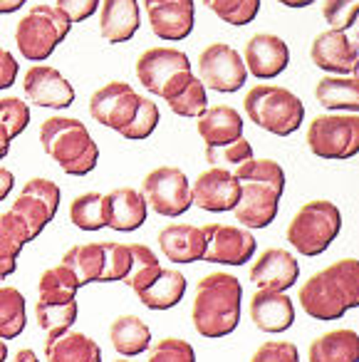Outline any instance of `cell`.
Instances as JSON below:
<instances>
[{
    "instance_id": "23",
    "label": "cell",
    "mask_w": 359,
    "mask_h": 362,
    "mask_svg": "<svg viewBox=\"0 0 359 362\" xmlns=\"http://www.w3.org/2000/svg\"><path fill=\"white\" fill-rule=\"evenodd\" d=\"M146 216H149V206L136 189L122 187L105 194V223L112 231L131 233L144 226Z\"/></svg>"
},
{
    "instance_id": "24",
    "label": "cell",
    "mask_w": 359,
    "mask_h": 362,
    "mask_svg": "<svg viewBox=\"0 0 359 362\" xmlns=\"http://www.w3.org/2000/svg\"><path fill=\"white\" fill-rule=\"evenodd\" d=\"M250 320L258 330L270 335L290 330L295 322L293 298L280 291H258L250 298Z\"/></svg>"
},
{
    "instance_id": "27",
    "label": "cell",
    "mask_w": 359,
    "mask_h": 362,
    "mask_svg": "<svg viewBox=\"0 0 359 362\" xmlns=\"http://www.w3.org/2000/svg\"><path fill=\"white\" fill-rule=\"evenodd\" d=\"M196 119H199L196 129L206 141V146H223L243 136V117L228 105L206 107L204 115H199Z\"/></svg>"
},
{
    "instance_id": "15",
    "label": "cell",
    "mask_w": 359,
    "mask_h": 362,
    "mask_svg": "<svg viewBox=\"0 0 359 362\" xmlns=\"http://www.w3.org/2000/svg\"><path fill=\"white\" fill-rule=\"evenodd\" d=\"M206 251L201 261L220 263V266H245L255 256L258 241L250 228L228 226V223H206Z\"/></svg>"
},
{
    "instance_id": "19",
    "label": "cell",
    "mask_w": 359,
    "mask_h": 362,
    "mask_svg": "<svg viewBox=\"0 0 359 362\" xmlns=\"http://www.w3.org/2000/svg\"><path fill=\"white\" fill-rule=\"evenodd\" d=\"M238 197H240V181L230 171L216 169V166H208L204 174H199V179L191 187L194 206L211 214L233 211V206L238 204Z\"/></svg>"
},
{
    "instance_id": "38",
    "label": "cell",
    "mask_w": 359,
    "mask_h": 362,
    "mask_svg": "<svg viewBox=\"0 0 359 362\" xmlns=\"http://www.w3.org/2000/svg\"><path fill=\"white\" fill-rule=\"evenodd\" d=\"M208 11H213L228 25H248L260 13V0H201Z\"/></svg>"
},
{
    "instance_id": "30",
    "label": "cell",
    "mask_w": 359,
    "mask_h": 362,
    "mask_svg": "<svg viewBox=\"0 0 359 362\" xmlns=\"http://www.w3.org/2000/svg\"><path fill=\"white\" fill-rule=\"evenodd\" d=\"M310 362H359V335L347 327L329 330L310 342Z\"/></svg>"
},
{
    "instance_id": "37",
    "label": "cell",
    "mask_w": 359,
    "mask_h": 362,
    "mask_svg": "<svg viewBox=\"0 0 359 362\" xmlns=\"http://www.w3.org/2000/svg\"><path fill=\"white\" fill-rule=\"evenodd\" d=\"M77 291H80V281L65 263L47 268L37 283V293H40L37 298H47V300H70L77 298Z\"/></svg>"
},
{
    "instance_id": "14",
    "label": "cell",
    "mask_w": 359,
    "mask_h": 362,
    "mask_svg": "<svg viewBox=\"0 0 359 362\" xmlns=\"http://www.w3.org/2000/svg\"><path fill=\"white\" fill-rule=\"evenodd\" d=\"M60 199H62L60 187H57L55 181L42 179V176H35V179H30L23 187L20 197L16 199L11 211L18 214L25 221L30 241H35L45 231L47 223L55 218L57 209H60Z\"/></svg>"
},
{
    "instance_id": "26",
    "label": "cell",
    "mask_w": 359,
    "mask_h": 362,
    "mask_svg": "<svg viewBox=\"0 0 359 362\" xmlns=\"http://www.w3.org/2000/svg\"><path fill=\"white\" fill-rule=\"evenodd\" d=\"M159 248L171 263H196L204 258L206 236L201 226L169 223L159 231Z\"/></svg>"
},
{
    "instance_id": "45",
    "label": "cell",
    "mask_w": 359,
    "mask_h": 362,
    "mask_svg": "<svg viewBox=\"0 0 359 362\" xmlns=\"http://www.w3.org/2000/svg\"><path fill=\"white\" fill-rule=\"evenodd\" d=\"M102 0H57V8L70 18V23H82L92 18Z\"/></svg>"
},
{
    "instance_id": "46",
    "label": "cell",
    "mask_w": 359,
    "mask_h": 362,
    "mask_svg": "<svg viewBox=\"0 0 359 362\" xmlns=\"http://www.w3.org/2000/svg\"><path fill=\"white\" fill-rule=\"evenodd\" d=\"M18 72H20V62L13 57L11 50L0 47V90H8V87H13Z\"/></svg>"
},
{
    "instance_id": "8",
    "label": "cell",
    "mask_w": 359,
    "mask_h": 362,
    "mask_svg": "<svg viewBox=\"0 0 359 362\" xmlns=\"http://www.w3.org/2000/svg\"><path fill=\"white\" fill-rule=\"evenodd\" d=\"M342 231V214L327 199H314L298 209L288 223V241L300 256H319Z\"/></svg>"
},
{
    "instance_id": "6",
    "label": "cell",
    "mask_w": 359,
    "mask_h": 362,
    "mask_svg": "<svg viewBox=\"0 0 359 362\" xmlns=\"http://www.w3.org/2000/svg\"><path fill=\"white\" fill-rule=\"evenodd\" d=\"M243 110L255 127L275 136H290L305 122V105L280 85H255L243 97Z\"/></svg>"
},
{
    "instance_id": "42",
    "label": "cell",
    "mask_w": 359,
    "mask_h": 362,
    "mask_svg": "<svg viewBox=\"0 0 359 362\" xmlns=\"http://www.w3.org/2000/svg\"><path fill=\"white\" fill-rule=\"evenodd\" d=\"M0 124L6 127L11 139L20 136L30 124V107L20 97H3L0 100Z\"/></svg>"
},
{
    "instance_id": "22",
    "label": "cell",
    "mask_w": 359,
    "mask_h": 362,
    "mask_svg": "<svg viewBox=\"0 0 359 362\" xmlns=\"http://www.w3.org/2000/svg\"><path fill=\"white\" fill-rule=\"evenodd\" d=\"M300 278V263L285 248H268L258 256L250 268V281L258 291H280L288 293Z\"/></svg>"
},
{
    "instance_id": "36",
    "label": "cell",
    "mask_w": 359,
    "mask_h": 362,
    "mask_svg": "<svg viewBox=\"0 0 359 362\" xmlns=\"http://www.w3.org/2000/svg\"><path fill=\"white\" fill-rule=\"evenodd\" d=\"M70 221L80 231H100L107 228L105 223V194L87 192L70 204Z\"/></svg>"
},
{
    "instance_id": "35",
    "label": "cell",
    "mask_w": 359,
    "mask_h": 362,
    "mask_svg": "<svg viewBox=\"0 0 359 362\" xmlns=\"http://www.w3.org/2000/svg\"><path fill=\"white\" fill-rule=\"evenodd\" d=\"M206 161L208 166H216V169H225L240 179L245 169L250 166L253 161V146L245 136H238L235 141L230 144H223V146H206Z\"/></svg>"
},
{
    "instance_id": "25",
    "label": "cell",
    "mask_w": 359,
    "mask_h": 362,
    "mask_svg": "<svg viewBox=\"0 0 359 362\" xmlns=\"http://www.w3.org/2000/svg\"><path fill=\"white\" fill-rule=\"evenodd\" d=\"M139 25V0H102L100 3V33L107 42L119 45L131 40Z\"/></svg>"
},
{
    "instance_id": "40",
    "label": "cell",
    "mask_w": 359,
    "mask_h": 362,
    "mask_svg": "<svg viewBox=\"0 0 359 362\" xmlns=\"http://www.w3.org/2000/svg\"><path fill=\"white\" fill-rule=\"evenodd\" d=\"M159 122H161L159 105H156V102H151L149 97H141L139 110H136V117L131 119V124L122 132V136H124V139H131V141L146 139V136L154 134V129L159 127Z\"/></svg>"
},
{
    "instance_id": "13",
    "label": "cell",
    "mask_w": 359,
    "mask_h": 362,
    "mask_svg": "<svg viewBox=\"0 0 359 362\" xmlns=\"http://www.w3.org/2000/svg\"><path fill=\"white\" fill-rule=\"evenodd\" d=\"M199 80L213 92H238L248 80L243 55L225 42H211L199 55Z\"/></svg>"
},
{
    "instance_id": "12",
    "label": "cell",
    "mask_w": 359,
    "mask_h": 362,
    "mask_svg": "<svg viewBox=\"0 0 359 362\" xmlns=\"http://www.w3.org/2000/svg\"><path fill=\"white\" fill-rule=\"evenodd\" d=\"M141 197H144L146 206H151L159 216L166 218L184 216L194 206L191 181L179 166L151 169L141 181Z\"/></svg>"
},
{
    "instance_id": "47",
    "label": "cell",
    "mask_w": 359,
    "mask_h": 362,
    "mask_svg": "<svg viewBox=\"0 0 359 362\" xmlns=\"http://www.w3.org/2000/svg\"><path fill=\"white\" fill-rule=\"evenodd\" d=\"M13 184H16V176H13L11 169L0 166V202H6L8 194L13 192Z\"/></svg>"
},
{
    "instance_id": "17",
    "label": "cell",
    "mask_w": 359,
    "mask_h": 362,
    "mask_svg": "<svg viewBox=\"0 0 359 362\" xmlns=\"http://www.w3.org/2000/svg\"><path fill=\"white\" fill-rule=\"evenodd\" d=\"M151 33L159 40L179 42L194 33L196 3L194 0H144Z\"/></svg>"
},
{
    "instance_id": "2",
    "label": "cell",
    "mask_w": 359,
    "mask_h": 362,
    "mask_svg": "<svg viewBox=\"0 0 359 362\" xmlns=\"http://www.w3.org/2000/svg\"><path fill=\"white\" fill-rule=\"evenodd\" d=\"M240 300H243V286L230 273H208L196 283L194 305H191V320L201 337H225L238 327L240 322Z\"/></svg>"
},
{
    "instance_id": "10",
    "label": "cell",
    "mask_w": 359,
    "mask_h": 362,
    "mask_svg": "<svg viewBox=\"0 0 359 362\" xmlns=\"http://www.w3.org/2000/svg\"><path fill=\"white\" fill-rule=\"evenodd\" d=\"M136 77L141 87L164 102H171L186 90L194 72L184 50L176 47H149L136 60Z\"/></svg>"
},
{
    "instance_id": "48",
    "label": "cell",
    "mask_w": 359,
    "mask_h": 362,
    "mask_svg": "<svg viewBox=\"0 0 359 362\" xmlns=\"http://www.w3.org/2000/svg\"><path fill=\"white\" fill-rule=\"evenodd\" d=\"M28 0H0V16H11V13L20 11Z\"/></svg>"
},
{
    "instance_id": "4",
    "label": "cell",
    "mask_w": 359,
    "mask_h": 362,
    "mask_svg": "<svg viewBox=\"0 0 359 362\" xmlns=\"http://www.w3.org/2000/svg\"><path fill=\"white\" fill-rule=\"evenodd\" d=\"M131 271L122 283L136 293L149 310H169L186 296V276L176 268H164L149 246L131 243Z\"/></svg>"
},
{
    "instance_id": "28",
    "label": "cell",
    "mask_w": 359,
    "mask_h": 362,
    "mask_svg": "<svg viewBox=\"0 0 359 362\" xmlns=\"http://www.w3.org/2000/svg\"><path fill=\"white\" fill-rule=\"evenodd\" d=\"M47 362H102V347L85 332L70 330L60 335H47L45 340Z\"/></svg>"
},
{
    "instance_id": "20",
    "label": "cell",
    "mask_w": 359,
    "mask_h": 362,
    "mask_svg": "<svg viewBox=\"0 0 359 362\" xmlns=\"http://www.w3.org/2000/svg\"><path fill=\"white\" fill-rule=\"evenodd\" d=\"M245 70L258 80H273L283 75L285 67L290 65V47L283 37L270 35V33H258L243 47Z\"/></svg>"
},
{
    "instance_id": "53",
    "label": "cell",
    "mask_w": 359,
    "mask_h": 362,
    "mask_svg": "<svg viewBox=\"0 0 359 362\" xmlns=\"http://www.w3.org/2000/svg\"><path fill=\"white\" fill-rule=\"evenodd\" d=\"M117 362H136V360H117Z\"/></svg>"
},
{
    "instance_id": "32",
    "label": "cell",
    "mask_w": 359,
    "mask_h": 362,
    "mask_svg": "<svg viewBox=\"0 0 359 362\" xmlns=\"http://www.w3.org/2000/svg\"><path fill=\"white\" fill-rule=\"evenodd\" d=\"M30 241L28 226L18 214H0V281L13 276L18 268V256Z\"/></svg>"
},
{
    "instance_id": "44",
    "label": "cell",
    "mask_w": 359,
    "mask_h": 362,
    "mask_svg": "<svg viewBox=\"0 0 359 362\" xmlns=\"http://www.w3.org/2000/svg\"><path fill=\"white\" fill-rule=\"evenodd\" d=\"M250 362H300V350L290 340H268L253 352Z\"/></svg>"
},
{
    "instance_id": "34",
    "label": "cell",
    "mask_w": 359,
    "mask_h": 362,
    "mask_svg": "<svg viewBox=\"0 0 359 362\" xmlns=\"http://www.w3.org/2000/svg\"><path fill=\"white\" fill-rule=\"evenodd\" d=\"M35 320L47 335H60V332L70 330L77 320V298H70V300H47V298H37Z\"/></svg>"
},
{
    "instance_id": "1",
    "label": "cell",
    "mask_w": 359,
    "mask_h": 362,
    "mask_svg": "<svg viewBox=\"0 0 359 362\" xmlns=\"http://www.w3.org/2000/svg\"><path fill=\"white\" fill-rule=\"evenodd\" d=\"M298 303L312 320H339L347 310L359 308V263L342 258L322 268L300 286Z\"/></svg>"
},
{
    "instance_id": "52",
    "label": "cell",
    "mask_w": 359,
    "mask_h": 362,
    "mask_svg": "<svg viewBox=\"0 0 359 362\" xmlns=\"http://www.w3.org/2000/svg\"><path fill=\"white\" fill-rule=\"evenodd\" d=\"M8 360V345L6 340H0V362H6Z\"/></svg>"
},
{
    "instance_id": "3",
    "label": "cell",
    "mask_w": 359,
    "mask_h": 362,
    "mask_svg": "<svg viewBox=\"0 0 359 362\" xmlns=\"http://www.w3.org/2000/svg\"><path fill=\"white\" fill-rule=\"evenodd\" d=\"M240 197L233 206L235 221L245 228H268L275 221L285 192V171L275 159H255L240 174Z\"/></svg>"
},
{
    "instance_id": "29",
    "label": "cell",
    "mask_w": 359,
    "mask_h": 362,
    "mask_svg": "<svg viewBox=\"0 0 359 362\" xmlns=\"http://www.w3.org/2000/svg\"><path fill=\"white\" fill-rule=\"evenodd\" d=\"M319 107L327 112H349L357 115L359 110V80L357 75H327L314 87Z\"/></svg>"
},
{
    "instance_id": "21",
    "label": "cell",
    "mask_w": 359,
    "mask_h": 362,
    "mask_svg": "<svg viewBox=\"0 0 359 362\" xmlns=\"http://www.w3.org/2000/svg\"><path fill=\"white\" fill-rule=\"evenodd\" d=\"M312 62L327 75H357V45L347 37L344 30H324L314 37Z\"/></svg>"
},
{
    "instance_id": "9",
    "label": "cell",
    "mask_w": 359,
    "mask_h": 362,
    "mask_svg": "<svg viewBox=\"0 0 359 362\" xmlns=\"http://www.w3.org/2000/svg\"><path fill=\"white\" fill-rule=\"evenodd\" d=\"M72 23L57 6H33L16 25V45L25 60L42 62L70 35Z\"/></svg>"
},
{
    "instance_id": "33",
    "label": "cell",
    "mask_w": 359,
    "mask_h": 362,
    "mask_svg": "<svg viewBox=\"0 0 359 362\" xmlns=\"http://www.w3.org/2000/svg\"><path fill=\"white\" fill-rule=\"evenodd\" d=\"M28 325L25 296L13 286H0V340H13Z\"/></svg>"
},
{
    "instance_id": "39",
    "label": "cell",
    "mask_w": 359,
    "mask_h": 362,
    "mask_svg": "<svg viewBox=\"0 0 359 362\" xmlns=\"http://www.w3.org/2000/svg\"><path fill=\"white\" fill-rule=\"evenodd\" d=\"M171 112L179 117H199L206 112V107H208V92H206L204 82L199 80V77H191V82L186 85V90L181 92L179 97H174V100L169 102Z\"/></svg>"
},
{
    "instance_id": "7",
    "label": "cell",
    "mask_w": 359,
    "mask_h": 362,
    "mask_svg": "<svg viewBox=\"0 0 359 362\" xmlns=\"http://www.w3.org/2000/svg\"><path fill=\"white\" fill-rule=\"evenodd\" d=\"M62 263L77 276L82 286L124 281L131 271V248L124 243H77L67 248Z\"/></svg>"
},
{
    "instance_id": "31",
    "label": "cell",
    "mask_w": 359,
    "mask_h": 362,
    "mask_svg": "<svg viewBox=\"0 0 359 362\" xmlns=\"http://www.w3.org/2000/svg\"><path fill=\"white\" fill-rule=\"evenodd\" d=\"M110 342L122 357L144 355L151 345V327L136 315H119L110 325Z\"/></svg>"
},
{
    "instance_id": "49",
    "label": "cell",
    "mask_w": 359,
    "mask_h": 362,
    "mask_svg": "<svg viewBox=\"0 0 359 362\" xmlns=\"http://www.w3.org/2000/svg\"><path fill=\"white\" fill-rule=\"evenodd\" d=\"M11 134H8V129L3 124H0V161L6 159L8 151H11Z\"/></svg>"
},
{
    "instance_id": "43",
    "label": "cell",
    "mask_w": 359,
    "mask_h": 362,
    "mask_svg": "<svg viewBox=\"0 0 359 362\" xmlns=\"http://www.w3.org/2000/svg\"><path fill=\"white\" fill-rule=\"evenodd\" d=\"M359 13V0H322V16L329 30H344L354 28Z\"/></svg>"
},
{
    "instance_id": "11",
    "label": "cell",
    "mask_w": 359,
    "mask_h": 362,
    "mask_svg": "<svg viewBox=\"0 0 359 362\" xmlns=\"http://www.w3.org/2000/svg\"><path fill=\"white\" fill-rule=\"evenodd\" d=\"M305 141L319 159H352L359 151V117L349 112L314 117Z\"/></svg>"
},
{
    "instance_id": "5",
    "label": "cell",
    "mask_w": 359,
    "mask_h": 362,
    "mask_svg": "<svg viewBox=\"0 0 359 362\" xmlns=\"http://www.w3.org/2000/svg\"><path fill=\"white\" fill-rule=\"evenodd\" d=\"M42 151L70 176H87L100 161V146L85 122L75 117H50L40 124Z\"/></svg>"
},
{
    "instance_id": "51",
    "label": "cell",
    "mask_w": 359,
    "mask_h": 362,
    "mask_svg": "<svg viewBox=\"0 0 359 362\" xmlns=\"http://www.w3.org/2000/svg\"><path fill=\"white\" fill-rule=\"evenodd\" d=\"M278 3H283L285 8H307L312 3H317V0H278Z\"/></svg>"
},
{
    "instance_id": "50",
    "label": "cell",
    "mask_w": 359,
    "mask_h": 362,
    "mask_svg": "<svg viewBox=\"0 0 359 362\" xmlns=\"http://www.w3.org/2000/svg\"><path fill=\"white\" fill-rule=\"evenodd\" d=\"M13 362H37V355L30 350V347H23V350H18V352H16Z\"/></svg>"
},
{
    "instance_id": "16",
    "label": "cell",
    "mask_w": 359,
    "mask_h": 362,
    "mask_svg": "<svg viewBox=\"0 0 359 362\" xmlns=\"http://www.w3.org/2000/svg\"><path fill=\"white\" fill-rule=\"evenodd\" d=\"M141 95H136L129 82H107L105 87L90 97V115L102 127H110L114 132H124L131 124L139 110Z\"/></svg>"
},
{
    "instance_id": "41",
    "label": "cell",
    "mask_w": 359,
    "mask_h": 362,
    "mask_svg": "<svg viewBox=\"0 0 359 362\" xmlns=\"http://www.w3.org/2000/svg\"><path fill=\"white\" fill-rule=\"evenodd\" d=\"M146 352V362H196V350L181 337H161Z\"/></svg>"
},
{
    "instance_id": "18",
    "label": "cell",
    "mask_w": 359,
    "mask_h": 362,
    "mask_svg": "<svg viewBox=\"0 0 359 362\" xmlns=\"http://www.w3.org/2000/svg\"><path fill=\"white\" fill-rule=\"evenodd\" d=\"M28 102L47 110H67L75 102V87L60 70L50 65H33L23 77Z\"/></svg>"
}]
</instances>
